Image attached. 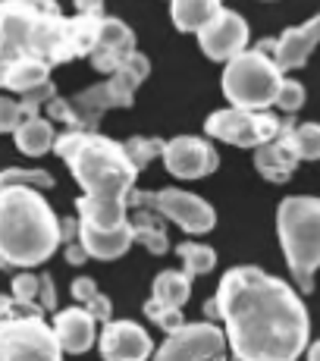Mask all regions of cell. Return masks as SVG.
<instances>
[{
  "label": "cell",
  "mask_w": 320,
  "mask_h": 361,
  "mask_svg": "<svg viewBox=\"0 0 320 361\" xmlns=\"http://www.w3.org/2000/svg\"><path fill=\"white\" fill-rule=\"evenodd\" d=\"M207 311L223 321L226 345L239 361H298L311 343V317L302 295L252 264L220 276Z\"/></svg>",
  "instance_id": "1"
},
{
  "label": "cell",
  "mask_w": 320,
  "mask_h": 361,
  "mask_svg": "<svg viewBox=\"0 0 320 361\" xmlns=\"http://www.w3.org/2000/svg\"><path fill=\"white\" fill-rule=\"evenodd\" d=\"M54 154L69 166L73 179L82 185L79 224L120 226L126 224L129 195L138 183V166L129 161L126 148L101 132L69 129L57 135Z\"/></svg>",
  "instance_id": "2"
},
{
  "label": "cell",
  "mask_w": 320,
  "mask_h": 361,
  "mask_svg": "<svg viewBox=\"0 0 320 361\" xmlns=\"http://www.w3.org/2000/svg\"><path fill=\"white\" fill-rule=\"evenodd\" d=\"M63 245L60 217L41 189L6 185L0 189V267H38Z\"/></svg>",
  "instance_id": "3"
},
{
  "label": "cell",
  "mask_w": 320,
  "mask_h": 361,
  "mask_svg": "<svg viewBox=\"0 0 320 361\" xmlns=\"http://www.w3.org/2000/svg\"><path fill=\"white\" fill-rule=\"evenodd\" d=\"M19 57H38L47 66L75 60L69 19L57 0H0V75Z\"/></svg>",
  "instance_id": "4"
},
{
  "label": "cell",
  "mask_w": 320,
  "mask_h": 361,
  "mask_svg": "<svg viewBox=\"0 0 320 361\" xmlns=\"http://www.w3.org/2000/svg\"><path fill=\"white\" fill-rule=\"evenodd\" d=\"M151 75V63L144 54L132 51L116 73H110L107 82L79 92L75 98H54L47 104V114L54 123H66L69 129H88L94 132L97 123L116 107H132L135 88Z\"/></svg>",
  "instance_id": "5"
},
{
  "label": "cell",
  "mask_w": 320,
  "mask_h": 361,
  "mask_svg": "<svg viewBox=\"0 0 320 361\" xmlns=\"http://www.w3.org/2000/svg\"><path fill=\"white\" fill-rule=\"evenodd\" d=\"M276 235H280L292 276L302 286V293L308 295L314 289V274L320 267V198H283L280 211H276Z\"/></svg>",
  "instance_id": "6"
},
{
  "label": "cell",
  "mask_w": 320,
  "mask_h": 361,
  "mask_svg": "<svg viewBox=\"0 0 320 361\" xmlns=\"http://www.w3.org/2000/svg\"><path fill=\"white\" fill-rule=\"evenodd\" d=\"M283 82V69L273 63V57L264 51H242L239 57L223 63V88L226 101L233 107L245 110H267L276 101V88Z\"/></svg>",
  "instance_id": "7"
},
{
  "label": "cell",
  "mask_w": 320,
  "mask_h": 361,
  "mask_svg": "<svg viewBox=\"0 0 320 361\" xmlns=\"http://www.w3.org/2000/svg\"><path fill=\"white\" fill-rule=\"evenodd\" d=\"M0 361H63V349L41 314H16L0 321Z\"/></svg>",
  "instance_id": "8"
},
{
  "label": "cell",
  "mask_w": 320,
  "mask_h": 361,
  "mask_svg": "<svg viewBox=\"0 0 320 361\" xmlns=\"http://www.w3.org/2000/svg\"><path fill=\"white\" fill-rule=\"evenodd\" d=\"M129 207H148L160 217L173 220L192 235H204L217 226V211L201 195L185 189H160V192H135L129 195Z\"/></svg>",
  "instance_id": "9"
},
{
  "label": "cell",
  "mask_w": 320,
  "mask_h": 361,
  "mask_svg": "<svg viewBox=\"0 0 320 361\" xmlns=\"http://www.w3.org/2000/svg\"><path fill=\"white\" fill-rule=\"evenodd\" d=\"M283 120H276L273 114L267 110H245V107H223V110H214L204 123L207 138H217V142L235 145V148H261L264 142L280 132Z\"/></svg>",
  "instance_id": "10"
},
{
  "label": "cell",
  "mask_w": 320,
  "mask_h": 361,
  "mask_svg": "<svg viewBox=\"0 0 320 361\" xmlns=\"http://www.w3.org/2000/svg\"><path fill=\"white\" fill-rule=\"evenodd\" d=\"M226 333L211 321L183 324L166 333V343L154 349L151 361H226Z\"/></svg>",
  "instance_id": "11"
},
{
  "label": "cell",
  "mask_w": 320,
  "mask_h": 361,
  "mask_svg": "<svg viewBox=\"0 0 320 361\" xmlns=\"http://www.w3.org/2000/svg\"><path fill=\"white\" fill-rule=\"evenodd\" d=\"M164 166L176 179H204L220 166V157L214 145L201 135H176L164 142Z\"/></svg>",
  "instance_id": "12"
},
{
  "label": "cell",
  "mask_w": 320,
  "mask_h": 361,
  "mask_svg": "<svg viewBox=\"0 0 320 361\" xmlns=\"http://www.w3.org/2000/svg\"><path fill=\"white\" fill-rule=\"evenodd\" d=\"M198 35V47L204 51L207 60L214 63H226V60L239 57L242 51H248V23L242 13L235 10H220L211 23L204 25Z\"/></svg>",
  "instance_id": "13"
},
{
  "label": "cell",
  "mask_w": 320,
  "mask_h": 361,
  "mask_svg": "<svg viewBox=\"0 0 320 361\" xmlns=\"http://www.w3.org/2000/svg\"><path fill=\"white\" fill-rule=\"evenodd\" d=\"M317 44H320V16L308 19L302 25H292V29L280 35V41H261L257 51L270 54L283 73H292V69H302L308 63V57L317 51Z\"/></svg>",
  "instance_id": "14"
},
{
  "label": "cell",
  "mask_w": 320,
  "mask_h": 361,
  "mask_svg": "<svg viewBox=\"0 0 320 361\" xmlns=\"http://www.w3.org/2000/svg\"><path fill=\"white\" fill-rule=\"evenodd\" d=\"M97 345H101L104 361H148L154 355L148 330L135 321H107Z\"/></svg>",
  "instance_id": "15"
},
{
  "label": "cell",
  "mask_w": 320,
  "mask_h": 361,
  "mask_svg": "<svg viewBox=\"0 0 320 361\" xmlns=\"http://www.w3.org/2000/svg\"><path fill=\"white\" fill-rule=\"evenodd\" d=\"M135 51V32L129 29L123 19L116 16H101V25H97V44L94 51L88 54L92 66L97 73H116L123 66V60Z\"/></svg>",
  "instance_id": "16"
},
{
  "label": "cell",
  "mask_w": 320,
  "mask_h": 361,
  "mask_svg": "<svg viewBox=\"0 0 320 361\" xmlns=\"http://www.w3.org/2000/svg\"><path fill=\"white\" fill-rule=\"evenodd\" d=\"M292 129H295V123L283 120L280 132L270 142H264L261 148H254V166L267 183H289L292 173H295L298 151L295 142H292Z\"/></svg>",
  "instance_id": "17"
},
{
  "label": "cell",
  "mask_w": 320,
  "mask_h": 361,
  "mask_svg": "<svg viewBox=\"0 0 320 361\" xmlns=\"http://www.w3.org/2000/svg\"><path fill=\"white\" fill-rule=\"evenodd\" d=\"M79 245L85 248L88 258L97 261H116L135 245V230L132 224L120 226H92V224H79Z\"/></svg>",
  "instance_id": "18"
},
{
  "label": "cell",
  "mask_w": 320,
  "mask_h": 361,
  "mask_svg": "<svg viewBox=\"0 0 320 361\" xmlns=\"http://www.w3.org/2000/svg\"><path fill=\"white\" fill-rule=\"evenodd\" d=\"M54 333H57V343L63 352H73V355H82L94 345L97 339V321L88 314L82 305H73V308L57 311L54 317Z\"/></svg>",
  "instance_id": "19"
},
{
  "label": "cell",
  "mask_w": 320,
  "mask_h": 361,
  "mask_svg": "<svg viewBox=\"0 0 320 361\" xmlns=\"http://www.w3.org/2000/svg\"><path fill=\"white\" fill-rule=\"evenodd\" d=\"M16 138V148L29 157H41L54 148L57 142V129H54V120H44V116H23V123L13 132Z\"/></svg>",
  "instance_id": "20"
},
{
  "label": "cell",
  "mask_w": 320,
  "mask_h": 361,
  "mask_svg": "<svg viewBox=\"0 0 320 361\" xmlns=\"http://www.w3.org/2000/svg\"><path fill=\"white\" fill-rule=\"evenodd\" d=\"M220 10L223 0H170V19L179 32H201Z\"/></svg>",
  "instance_id": "21"
},
{
  "label": "cell",
  "mask_w": 320,
  "mask_h": 361,
  "mask_svg": "<svg viewBox=\"0 0 320 361\" xmlns=\"http://www.w3.org/2000/svg\"><path fill=\"white\" fill-rule=\"evenodd\" d=\"M47 79H51V66H47L44 60L19 57L4 69V75H0V88H10V92L23 94V92H29V88L41 85V82H47Z\"/></svg>",
  "instance_id": "22"
},
{
  "label": "cell",
  "mask_w": 320,
  "mask_h": 361,
  "mask_svg": "<svg viewBox=\"0 0 320 361\" xmlns=\"http://www.w3.org/2000/svg\"><path fill=\"white\" fill-rule=\"evenodd\" d=\"M192 295V276L185 270H160L154 280V293L151 298L170 308H183Z\"/></svg>",
  "instance_id": "23"
},
{
  "label": "cell",
  "mask_w": 320,
  "mask_h": 361,
  "mask_svg": "<svg viewBox=\"0 0 320 361\" xmlns=\"http://www.w3.org/2000/svg\"><path fill=\"white\" fill-rule=\"evenodd\" d=\"M69 293H73L75 305H82L94 321H101V324L113 321V305H110V298L97 289V283L92 280V276H79V280H73Z\"/></svg>",
  "instance_id": "24"
},
{
  "label": "cell",
  "mask_w": 320,
  "mask_h": 361,
  "mask_svg": "<svg viewBox=\"0 0 320 361\" xmlns=\"http://www.w3.org/2000/svg\"><path fill=\"white\" fill-rule=\"evenodd\" d=\"M132 230H135V242H142L151 255H166L170 252V235H166L164 224L148 211V207H138L135 217L129 220Z\"/></svg>",
  "instance_id": "25"
},
{
  "label": "cell",
  "mask_w": 320,
  "mask_h": 361,
  "mask_svg": "<svg viewBox=\"0 0 320 361\" xmlns=\"http://www.w3.org/2000/svg\"><path fill=\"white\" fill-rule=\"evenodd\" d=\"M176 255L189 276H204L217 267V252L204 242H183V245H176Z\"/></svg>",
  "instance_id": "26"
},
{
  "label": "cell",
  "mask_w": 320,
  "mask_h": 361,
  "mask_svg": "<svg viewBox=\"0 0 320 361\" xmlns=\"http://www.w3.org/2000/svg\"><path fill=\"white\" fill-rule=\"evenodd\" d=\"M97 25H101V16H82L75 13L69 19V35H73V51L75 57H88L97 44Z\"/></svg>",
  "instance_id": "27"
},
{
  "label": "cell",
  "mask_w": 320,
  "mask_h": 361,
  "mask_svg": "<svg viewBox=\"0 0 320 361\" xmlns=\"http://www.w3.org/2000/svg\"><path fill=\"white\" fill-rule=\"evenodd\" d=\"M6 185L54 189V176L47 170H23V166H6V170H0V189H6Z\"/></svg>",
  "instance_id": "28"
},
{
  "label": "cell",
  "mask_w": 320,
  "mask_h": 361,
  "mask_svg": "<svg viewBox=\"0 0 320 361\" xmlns=\"http://www.w3.org/2000/svg\"><path fill=\"white\" fill-rule=\"evenodd\" d=\"M292 142H295L298 161H320V123H302L292 129Z\"/></svg>",
  "instance_id": "29"
},
{
  "label": "cell",
  "mask_w": 320,
  "mask_h": 361,
  "mask_svg": "<svg viewBox=\"0 0 320 361\" xmlns=\"http://www.w3.org/2000/svg\"><path fill=\"white\" fill-rule=\"evenodd\" d=\"M126 154H129V161L138 166V170H144L154 157H160V151H164V138H144V135H132L126 145Z\"/></svg>",
  "instance_id": "30"
},
{
  "label": "cell",
  "mask_w": 320,
  "mask_h": 361,
  "mask_svg": "<svg viewBox=\"0 0 320 361\" xmlns=\"http://www.w3.org/2000/svg\"><path fill=\"white\" fill-rule=\"evenodd\" d=\"M144 314H148L164 333H173V330H179L185 324L183 321V308H170V305H160V302H154V298L144 302Z\"/></svg>",
  "instance_id": "31"
},
{
  "label": "cell",
  "mask_w": 320,
  "mask_h": 361,
  "mask_svg": "<svg viewBox=\"0 0 320 361\" xmlns=\"http://www.w3.org/2000/svg\"><path fill=\"white\" fill-rule=\"evenodd\" d=\"M54 98H57V85L47 79V82H41V85L29 88V92H23V98H19V107H23L25 116H35L41 107H47Z\"/></svg>",
  "instance_id": "32"
},
{
  "label": "cell",
  "mask_w": 320,
  "mask_h": 361,
  "mask_svg": "<svg viewBox=\"0 0 320 361\" xmlns=\"http://www.w3.org/2000/svg\"><path fill=\"white\" fill-rule=\"evenodd\" d=\"M38 286H41V274H29V270H23V274L13 276V302L16 305H38Z\"/></svg>",
  "instance_id": "33"
},
{
  "label": "cell",
  "mask_w": 320,
  "mask_h": 361,
  "mask_svg": "<svg viewBox=\"0 0 320 361\" xmlns=\"http://www.w3.org/2000/svg\"><path fill=\"white\" fill-rule=\"evenodd\" d=\"M276 107L286 110V114H295V110H302L304 104V85L298 79H283L280 88H276Z\"/></svg>",
  "instance_id": "34"
},
{
  "label": "cell",
  "mask_w": 320,
  "mask_h": 361,
  "mask_svg": "<svg viewBox=\"0 0 320 361\" xmlns=\"http://www.w3.org/2000/svg\"><path fill=\"white\" fill-rule=\"evenodd\" d=\"M23 107H19V101L6 98V94H0V132H16V126L23 123Z\"/></svg>",
  "instance_id": "35"
},
{
  "label": "cell",
  "mask_w": 320,
  "mask_h": 361,
  "mask_svg": "<svg viewBox=\"0 0 320 361\" xmlns=\"http://www.w3.org/2000/svg\"><path fill=\"white\" fill-rule=\"evenodd\" d=\"M38 305L44 311H57V289H54V280L47 274H41V286H38Z\"/></svg>",
  "instance_id": "36"
},
{
  "label": "cell",
  "mask_w": 320,
  "mask_h": 361,
  "mask_svg": "<svg viewBox=\"0 0 320 361\" xmlns=\"http://www.w3.org/2000/svg\"><path fill=\"white\" fill-rule=\"evenodd\" d=\"M73 4L82 16H104V0H73Z\"/></svg>",
  "instance_id": "37"
},
{
  "label": "cell",
  "mask_w": 320,
  "mask_h": 361,
  "mask_svg": "<svg viewBox=\"0 0 320 361\" xmlns=\"http://www.w3.org/2000/svg\"><path fill=\"white\" fill-rule=\"evenodd\" d=\"M63 245H66V261L69 264H75V267H79V264L88 261V255H85V248L79 245V239H75V242H63Z\"/></svg>",
  "instance_id": "38"
},
{
  "label": "cell",
  "mask_w": 320,
  "mask_h": 361,
  "mask_svg": "<svg viewBox=\"0 0 320 361\" xmlns=\"http://www.w3.org/2000/svg\"><path fill=\"white\" fill-rule=\"evenodd\" d=\"M304 355H308V361H320V339H317V343H308Z\"/></svg>",
  "instance_id": "39"
},
{
  "label": "cell",
  "mask_w": 320,
  "mask_h": 361,
  "mask_svg": "<svg viewBox=\"0 0 320 361\" xmlns=\"http://www.w3.org/2000/svg\"><path fill=\"white\" fill-rule=\"evenodd\" d=\"M0 321H4V317H0Z\"/></svg>",
  "instance_id": "40"
}]
</instances>
